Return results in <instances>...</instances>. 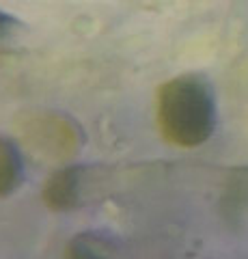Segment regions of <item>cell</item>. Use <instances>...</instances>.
<instances>
[{
	"instance_id": "3957f363",
	"label": "cell",
	"mask_w": 248,
	"mask_h": 259,
	"mask_svg": "<svg viewBox=\"0 0 248 259\" xmlns=\"http://www.w3.org/2000/svg\"><path fill=\"white\" fill-rule=\"evenodd\" d=\"M24 182V158L13 141L0 136V199L9 197Z\"/></svg>"
},
{
	"instance_id": "277c9868",
	"label": "cell",
	"mask_w": 248,
	"mask_h": 259,
	"mask_svg": "<svg viewBox=\"0 0 248 259\" xmlns=\"http://www.w3.org/2000/svg\"><path fill=\"white\" fill-rule=\"evenodd\" d=\"M119 248V242L115 238H110L108 233L100 231H86L71 242V255L76 257H108L115 255V250Z\"/></svg>"
},
{
	"instance_id": "5b68a950",
	"label": "cell",
	"mask_w": 248,
	"mask_h": 259,
	"mask_svg": "<svg viewBox=\"0 0 248 259\" xmlns=\"http://www.w3.org/2000/svg\"><path fill=\"white\" fill-rule=\"evenodd\" d=\"M15 26H18V22H15L11 15H7L5 11H0V44H3L5 39L11 35Z\"/></svg>"
},
{
	"instance_id": "6da1fadb",
	"label": "cell",
	"mask_w": 248,
	"mask_h": 259,
	"mask_svg": "<svg viewBox=\"0 0 248 259\" xmlns=\"http://www.w3.org/2000/svg\"><path fill=\"white\" fill-rule=\"evenodd\" d=\"M216 119V95L203 76H177L160 89L158 123L169 143L199 147L212 139Z\"/></svg>"
},
{
	"instance_id": "7a4b0ae2",
	"label": "cell",
	"mask_w": 248,
	"mask_h": 259,
	"mask_svg": "<svg viewBox=\"0 0 248 259\" xmlns=\"http://www.w3.org/2000/svg\"><path fill=\"white\" fill-rule=\"evenodd\" d=\"M86 166L71 164L57 171L50 182L43 188V199L52 209L67 212L80 205V194H82V182H84Z\"/></svg>"
}]
</instances>
